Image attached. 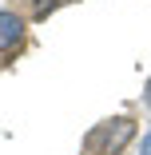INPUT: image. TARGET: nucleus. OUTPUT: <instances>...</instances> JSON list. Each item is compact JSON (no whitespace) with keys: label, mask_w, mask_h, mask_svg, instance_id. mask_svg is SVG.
<instances>
[{"label":"nucleus","mask_w":151,"mask_h":155,"mask_svg":"<svg viewBox=\"0 0 151 155\" xmlns=\"http://www.w3.org/2000/svg\"><path fill=\"white\" fill-rule=\"evenodd\" d=\"M131 139H135V119L131 115H115V119H103V123H96L87 131L84 151L87 155H119Z\"/></svg>","instance_id":"obj_1"},{"label":"nucleus","mask_w":151,"mask_h":155,"mask_svg":"<svg viewBox=\"0 0 151 155\" xmlns=\"http://www.w3.org/2000/svg\"><path fill=\"white\" fill-rule=\"evenodd\" d=\"M20 36H24V20L16 12H0V52H8Z\"/></svg>","instance_id":"obj_2"},{"label":"nucleus","mask_w":151,"mask_h":155,"mask_svg":"<svg viewBox=\"0 0 151 155\" xmlns=\"http://www.w3.org/2000/svg\"><path fill=\"white\" fill-rule=\"evenodd\" d=\"M68 0H32V12H36V20H44L48 12H56V8H64Z\"/></svg>","instance_id":"obj_3"},{"label":"nucleus","mask_w":151,"mask_h":155,"mask_svg":"<svg viewBox=\"0 0 151 155\" xmlns=\"http://www.w3.org/2000/svg\"><path fill=\"white\" fill-rule=\"evenodd\" d=\"M143 104L151 107V80H147V87H143Z\"/></svg>","instance_id":"obj_4"},{"label":"nucleus","mask_w":151,"mask_h":155,"mask_svg":"<svg viewBox=\"0 0 151 155\" xmlns=\"http://www.w3.org/2000/svg\"><path fill=\"white\" fill-rule=\"evenodd\" d=\"M143 155H151V131L143 135Z\"/></svg>","instance_id":"obj_5"}]
</instances>
